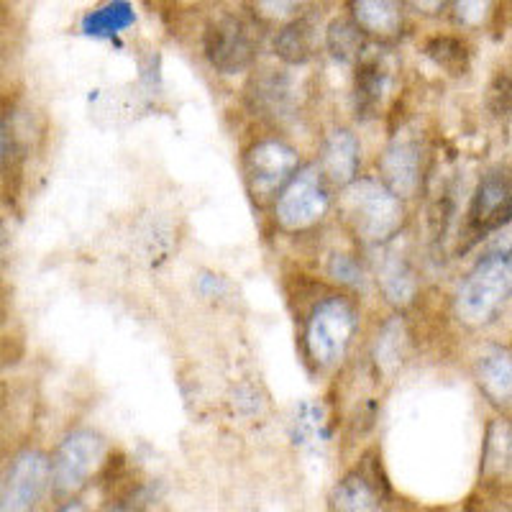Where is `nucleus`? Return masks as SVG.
Wrapping results in <instances>:
<instances>
[{
  "instance_id": "1",
  "label": "nucleus",
  "mask_w": 512,
  "mask_h": 512,
  "mask_svg": "<svg viewBox=\"0 0 512 512\" xmlns=\"http://www.w3.org/2000/svg\"><path fill=\"white\" fill-rule=\"evenodd\" d=\"M512 297V246L492 251L469 272L456 297V313L469 326H484Z\"/></svg>"
},
{
  "instance_id": "2",
  "label": "nucleus",
  "mask_w": 512,
  "mask_h": 512,
  "mask_svg": "<svg viewBox=\"0 0 512 512\" xmlns=\"http://www.w3.org/2000/svg\"><path fill=\"white\" fill-rule=\"evenodd\" d=\"M344 213L351 226L367 241H387L395 236L402 223L400 198L387 185L372 180H359L346 185Z\"/></svg>"
},
{
  "instance_id": "3",
  "label": "nucleus",
  "mask_w": 512,
  "mask_h": 512,
  "mask_svg": "<svg viewBox=\"0 0 512 512\" xmlns=\"http://www.w3.org/2000/svg\"><path fill=\"white\" fill-rule=\"evenodd\" d=\"M356 331V313L346 300H323L313 310L305 331V344H308L310 359L318 367H333L344 359L346 349L351 344V336Z\"/></svg>"
},
{
  "instance_id": "4",
  "label": "nucleus",
  "mask_w": 512,
  "mask_h": 512,
  "mask_svg": "<svg viewBox=\"0 0 512 512\" xmlns=\"http://www.w3.org/2000/svg\"><path fill=\"white\" fill-rule=\"evenodd\" d=\"M328 210V192L323 177L313 167L292 177L277 200V221L287 231H303L315 226Z\"/></svg>"
},
{
  "instance_id": "5",
  "label": "nucleus",
  "mask_w": 512,
  "mask_h": 512,
  "mask_svg": "<svg viewBox=\"0 0 512 512\" xmlns=\"http://www.w3.org/2000/svg\"><path fill=\"white\" fill-rule=\"evenodd\" d=\"M105 441L93 431H75L59 446L52 461V479L59 492H75L98 472Z\"/></svg>"
},
{
  "instance_id": "6",
  "label": "nucleus",
  "mask_w": 512,
  "mask_h": 512,
  "mask_svg": "<svg viewBox=\"0 0 512 512\" xmlns=\"http://www.w3.org/2000/svg\"><path fill=\"white\" fill-rule=\"evenodd\" d=\"M205 54L216 70L233 75L246 70L254 59V39L244 21L239 18H221L205 31Z\"/></svg>"
},
{
  "instance_id": "7",
  "label": "nucleus",
  "mask_w": 512,
  "mask_h": 512,
  "mask_svg": "<svg viewBox=\"0 0 512 512\" xmlns=\"http://www.w3.org/2000/svg\"><path fill=\"white\" fill-rule=\"evenodd\" d=\"M297 172V154L290 146L280 144V141H264L256 144L246 157V175H249V185L256 195H272L274 190H280L285 182H290Z\"/></svg>"
},
{
  "instance_id": "8",
  "label": "nucleus",
  "mask_w": 512,
  "mask_h": 512,
  "mask_svg": "<svg viewBox=\"0 0 512 512\" xmlns=\"http://www.w3.org/2000/svg\"><path fill=\"white\" fill-rule=\"evenodd\" d=\"M49 479V461L39 451H26L16 459L0 495V512H26L44 492Z\"/></svg>"
},
{
  "instance_id": "9",
  "label": "nucleus",
  "mask_w": 512,
  "mask_h": 512,
  "mask_svg": "<svg viewBox=\"0 0 512 512\" xmlns=\"http://www.w3.org/2000/svg\"><path fill=\"white\" fill-rule=\"evenodd\" d=\"M472 221L482 231H495L512 221V175L505 169L489 172L477 187Z\"/></svg>"
},
{
  "instance_id": "10",
  "label": "nucleus",
  "mask_w": 512,
  "mask_h": 512,
  "mask_svg": "<svg viewBox=\"0 0 512 512\" xmlns=\"http://www.w3.org/2000/svg\"><path fill=\"white\" fill-rule=\"evenodd\" d=\"M382 175L387 187L395 192L397 198H410L418 190L420 182V154L418 146L410 141H395L387 146V152L382 154Z\"/></svg>"
},
{
  "instance_id": "11",
  "label": "nucleus",
  "mask_w": 512,
  "mask_h": 512,
  "mask_svg": "<svg viewBox=\"0 0 512 512\" xmlns=\"http://www.w3.org/2000/svg\"><path fill=\"white\" fill-rule=\"evenodd\" d=\"M359 169V144L349 131H333L323 144V172L336 185H351Z\"/></svg>"
},
{
  "instance_id": "12",
  "label": "nucleus",
  "mask_w": 512,
  "mask_h": 512,
  "mask_svg": "<svg viewBox=\"0 0 512 512\" xmlns=\"http://www.w3.org/2000/svg\"><path fill=\"white\" fill-rule=\"evenodd\" d=\"M479 387L495 402H512V356L502 349H489L477 361Z\"/></svg>"
},
{
  "instance_id": "13",
  "label": "nucleus",
  "mask_w": 512,
  "mask_h": 512,
  "mask_svg": "<svg viewBox=\"0 0 512 512\" xmlns=\"http://www.w3.org/2000/svg\"><path fill=\"white\" fill-rule=\"evenodd\" d=\"M351 8H354L356 26L369 34L392 36L402 24L397 0H354Z\"/></svg>"
},
{
  "instance_id": "14",
  "label": "nucleus",
  "mask_w": 512,
  "mask_h": 512,
  "mask_svg": "<svg viewBox=\"0 0 512 512\" xmlns=\"http://www.w3.org/2000/svg\"><path fill=\"white\" fill-rule=\"evenodd\" d=\"M377 280L387 300L395 305H408L415 297V290H418L413 269L395 254L384 256L382 262L377 264Z\"/></svg>"
},
{
  "instance_id": "15",
  "label": "nucleus",
  "mask_w": 512,
  "mask_h": 512,
  "mask_svg": "<svg viewBox=\"0 0 512 512\" xmlns=\"http://www.w3.org/2000/svg\"><path fill=\"white\" fill-rule=\"evenodd\" d=\"M484 474L512 482V425L505 420H495L489 428L487 448H484Z\"/></svg>"
},
{
  "instance_id": "16",
  "label": "nucleus",
  "mask_w": 512,
  "mask_h": 512,
  "mask_svg": "<svg viewBox=\"0 0 512 512\" xmlns=\"http://www.w3.org/2000/svg\"><path fill=\"white\" fill-rule=\"evenodd\" d=\"M315 44V29L310 26V21H295V24L287 26L277 41H274V49L285 62L290 64H303L308 62L310 54H313Z\"/></svg>"
},
{
  "instance_id": "17",
  "label": "nucleus",
  "mask_w": 512,
  "mask_h": 512,
  "mask_svg": "<svg viewBox=\"0 0 512 512\" xmlns=\"http://www.w3.org/2000/svg\"><path fill=\"white\" fill-rule=\"evenodd\" d=\"M377 489L359 474H351L336 487L338 512H377Z\"/></svg>"
},
{
  "instance_id": "18",
  "label": "nucleus",
  "mask_w": 512,
  "mask_h": 512,
  "mask_svg": "<svg viewBox=\"0 0 512 512\" xmlns=\"http://www.w3.org/2000/svg\"><path fill=\"white\" fill-rule=\"evenodd\" d=\"M131 24H134V11H131V6H128L126 0H113V3L103 6L100 11L90 13L85 18L82 29L95 36H111L128 29Z\"/></svg>"
},
{
  "instance_id": "19",
  "label": "nucleus",
  "mask_w": 512,
  "mask_h": 512,
  "mask_svg": "<svg viewBox=\"0 0 512 512\" xmlns=\"http://www.w3.org/2000/svg\"><path fill=\"white\" fill-rule=\"evenodd\" d=\"M328 49L336 59H354L359 57V49H361V34H359V26L349 24V21H333L328 26Z\"/></svg>"
},
{
  "instance_id": "20",
  "label": "nucleus",
  "mask_w": 512,
  "mask_h": 512,
  "mask_svg": "<svg viewBox=\"0 0 512 512\" xmlns=\"http://www.w3.org/2000/svg\"><path fill=\"white\" fill-rule=\"evenodd\" d=\"M402 323L400 320H390L384 331L379 333V341H377V364L384 369V372H392V369L400 364V356H402Z\"/></svg>"
},
{
  "instance_id": "21",
  "label": "nucleus",
  "mask_w": 512,
  "mask_h": 512,
  "mask_svg": "<svg viewBox=\"0 0 512 512\" xmlns=\"http://www.w3.org/2000/svg\"><path fill=\"white\" fill-rule=\"evenodd\" d=\"M384 90V72L377 62L364 64L356 75V98H359V105L364 111L374 108L382 98Z\"/></svg>"
},
{
  "instance_id": "22",
  "label": "nucleus",
  "mask_w": 512,
  "mask_h": 512,
  "mask_svg": "<svg viewBox=\"0 0 512 512\" xmlns=\"http://www.w3.org/2000/svg\"><path fill=\"white\" fill-rule=\"evenodd\" d=\"M428 54L436 59L438 67L448 70L451 75H461L469 64V54L456 39H436L428 44Z\"/></svg>"
},
{
  "instance_id": "23",
  "label": "nucleus",
  "mask_w": 512,
  "mask_h": 512,
  "mask_svg": "<svg viewBox=\"0 0 512 512\" xmlns=\"http://www.w3.org/2000/svg\"><path fill=\"white\" fill-rule=\"evenodd\" d=\"M492 0H456V18L464 26H479L489 16Z\"/></svg>"
},
{
  "instance_id": "24",
  "label": "nucleus",
  "mask_w": 512,
  "mask_h": 512,
  "mask_svg": "<svg viewBox=\"0 0 512 512\" xmlns=\"http://www.w3.org/2000/svg\"><path fill=\"white\" fill-rule=\"evenodd\" d=\"M328 272H331L333 280L344 282V285H361V269L356 267L354 259H349L346 254H336L331 259V267H328Z\"/></svg>"
},
{
  "instance_id": "25",
  "label": "nucleus",
  "mask_w": 512,
  "mask_h": 512,
  "mask_svg": "<svg viewBox=\"0 0 512 512\" xmlns=\"http://www.w3.org/2000/svg\"><path fill=\"white\" fill-rule=\"evenodd\" d=\"M303 3L305 0H259V8L272 18H285L292 16Z\"/></svg>"
},
{
  "instance_id": "26",
  "label": "nucleus",
  "mask_w": 512,
  "mask_h": 512,
  "mask_svg": "<svg viewBox=\"0 0 512 512\" xmlns=\"http://www.w3.org/2000/svg\"><path fill=\"white\" fill-rule=\"evenodd\" d=\"M415 8H420V11H436V8H441L446 0H410Z\"/></svg>"
},
{
  "instance_id": "27",
  "label": "nucleus",
  "mask_w": 512,
  "mask_h": 512,
  "mask_svg": "<svg viewBox=\"0 0 512 512\" xmlns=\"http://www.w3.org/2000/svg\"><path fill=\"white\" fill-rule=\"evenodd\" d=\"M59 512H82V507L75 502V505H67L64 510H59Z\"/></svg>"
},
{
  "instance_id": "28",
  "label": "nucleus",
  "mask_w": 512,
  "mask_h": 512,
  "mask_svg": "<svg viewBox=\"0 0 512 512\" xmlns=\"http://www.w3.org/2000/svg\"><path fill=\"white\" fill-rule=\"evenodd\" d=\"M0 154H3V136H0Z\"/></svg>"
}]
</instances>
